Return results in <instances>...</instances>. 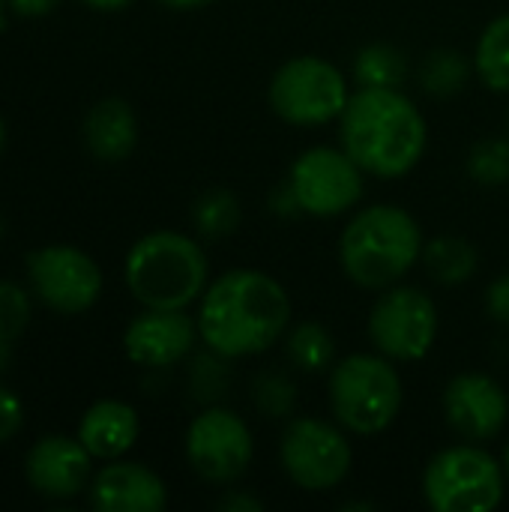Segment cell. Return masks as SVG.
<instances>
[{"instance_id":"e575fe53","label":"cell","mask_w":509,"mask_h":512,"mask_svg":"<svg viewBox=\"0 0 509 512\" xmlns=\"http://www.w3.org/2000/svg\"><path fill=\"white\" fill-rule=\"evenodd\" d=\"M3 144H6V126H3V120H0V150H3Z\"/></svg>"},{"instance_id":"277c9868","label":"cell","mask_w":509,"mask_h":512,"mask_svg":"<svg viewBox=\"0 0 509 512\" xmlns=\"http://www.w3.org/2000/svg\"><path fill=\"white\" fill-rule=\"evenodd\" d=\"M126 288L144 309H189L210 279L204 249L180 231L144 234L123 264Z\"/></svg>"},{"instance_id":"ac0fdd59","label":"cell","mask_w":509,"mask_h":512,"mask_svg":"<svg viewBox=\"0 0 509 512\" xmlns=\"http://www.w3.org/2000/svg\"><path fill=\"white\" fill-rule=\"evenodd\" d=\"M84 141L102 162L126 159L138 144V120L132 105L120 96L99 99L84 117Z\"/></svg>"},{"instance_id":"ffe728a7","label":"cell","mask_w":509,"mask_h":512,"mask_svg":"<svg viewBox=\"0 0 509 512\" xmlns=\"http://www.w3.org/2000/svg\"><path fill=\"white\" fill-rule=\"evenodd\" d=\"M474 75L495 93H509V15L492 18L474 48Z\"/></svg>"},{"instance_id":"30bf717a","label":"cell","mask_w":509,"mask_h":512,"mask_svg":"<svg viewBox=\"0 0 509 512\" xmlns=\"http://www.w3.org/2000/svg\"><path fill=\"white\" fill-rule=\"evenodd\" d=\"M279 462L285 477L303 492H330L345 483L354 453L339 423L297 417L282 432Z\"/></svg>"},{"instance_id":"7a4b0ae2","label":"cell","mask_w":509,"mask_h":512,"mask_svg":"<svg viewBox=\"0 0 509 512\" xmlns=\"http://www.w3.org/2000/svg\"><path fill=\"white\" fill-rule=\"evenodd\" d=\"M339 138L366 174L396 180L423 159L429 126L402 87H360L339 117Z\"/></svg>"},{"instance_id":"d590c367","label":"cell","mask_w":509,"mask_h":512,"mask_svg":"<svg viewBox=\"0 0 509 512\" xmlns=\"http://www.w3.org/2000/svg\"><path fill=\"white\" fill-rule=\"evenodd\" d=\"M3 12H6V0H0V27H3Z\"/></svg>"},{"instance_id":"5bb4252c","label":"cell","mask_w":509,"mask_h":512,"mask_svg":"<svg viewBox=\"0 0 509 512\" xmlns=\"http://www.w3.org/2000/svg\"><path fill=\"white\" fill-rule=\"evenodd\" d=\"M198 336V321L186 309H144L123 333V351L132 363L165 369L180 363Z\"/></svg>"},{"instance_id":"8d00e7d4","label":"cell","mask_w":509,"mask_h":512,"mask_svg":"<svg viewBox=\"0 0 509 512\" xmlns=\"http://www.w3.org/2000/svg\"><path fill=\"white\" fill-rule=\"evenodd\" d=\"M0 237H3V222H0Z\"/></svg>"},{"instance_id":"83f0119b","label":"cell","mask_w":509,"mask_h":512,"mask_svg":"<svg viewBox=\"0 0 509 512\" xmlns=\"http://www.w3.org/2000/svg\"><path fill=\"white\" fill-rule=\"evenodd\" d=\"M24 420V408L18 402V396L6 387H0V444L12 441L21 429Z\"/></svg>"},{"instance_id":"52a82bcc","label":"cell","mask_w":509,"mask_h":512,"mask_svg":"<svg viewBox=\"0 0 509 512\" xmlns=\"http://www.w3.org/2000/svg\"><path fill=\"white\" fill-rule=\"evenodd\" d=\"M267 99L291 126H324L342 117L351 90L336 63L318 54H300L273 72Z\"/></svg>"},{"instance_id":"d4e9b609","label":"cell","mask_w":509,"mask_h":512,"mask_svg":"<svg viewBox=\"0 0 509 512\" xmlns=\"http://www.w3.org/2000/svg\"><path fill=\"white\" fill-rule=\"evenodd\" d=\"M468 177L477 186L509 183V138H483L468 150Z\"/></svg>"},{"instance_id":"ba28073f","label":"cell","mask_w":509,"mask_h":512,"mask_svg":"<svg viewBox=\"0 0 509 512\" xmlns=\"http://www.w3.org/2000/svg\"><path fill=\"white\" fill-rule=\"evenodd\" d=\"M369 339L393 363L426 360L438 339V306L414 285H390L369 312Z\"/></svg>"},{"instance_id":"7c38bea8","label":"cell","mask_w":509,"mask_h":512,"mask_svg":"<svg viewBox=\"0 0 509 512\" xmlns=\"http://www.w3.org/2000/svg\"><path fill=\"white\" fill-rule=\"evenodd\" d=\"M33 294L54 312H87L102 294L99 264L75 246H45L27 255Z\"/></svg>"},{"instance_id":"4fadbf2b","label":"cell","mask_w":509,"mask_h":512,"mask_svg":"<svg viewBox=\"0 0 509 512\" xmlns=\"http://www.w3.org/2000/svg\"><path fill=\"white\" fill-rule=\"evenodd\" d=\"M441 405L447 426L471 444L498 438L509 420L507 390L483 372H462L450 378Z\"/></svg>"},{"instance_id":"f546056e","label":"cell","mask_w":509,"mask_h":512,"mask_svg":"<svg viewBox=\"0 0 509 512\" xmlns=\"http://www.w3.org/2000/svg\"><path fill=\"white\" fill-rule=\"evenodd\" d=\"M216 507L225 512H261L264 510V504H261L255 495H249V492H237V489H231L228 495H222V498L216 501Z\"/></svg>"},{"instance_id":"d6986e66","label":"cell","mask_w":509,"mask_h":512,"mask_svg":"<svg viewBox=\"0 0 509 512\" xmlns=\"http://www.w3.org/2000/svg\"><path fill=\"white\" fill-rule=\"evenodd\" d=\"M420 261L438 285H465L480 270L477 246L456 234H441L435 240H426Z\"/></svg>"},{"instance_id":"9a60e30c","label":"cell","mask_w":509,"mask_h":512,"mask_svg":"<svg viewBox=\"0 0 509 512\" xmlns=\"http://www.w3.org/2000/svg\"><path fill=\"white\" fill-rule=\"evenodd\" d=\"M27 483L54 501H66L90 489L93 480V456L78 438L51 435L30 447L24 462Z\"/></svg>"},{"instance_id":"836d02e7","label":"cell","mask_w":509,"mask_h":512,"mask_svg":"<svg viewBox=\"0 0 509 512\" xmlns=\"http://www.w3.org/2000/svg\"><path fill=\"white\" fill-rule=\"evenodd\" d=\"M501 462H504V471H507V480H509V441H507V447H504V459H501Z\"/></svg>"},{"instance_id":"f1b7e54d","label":"cell","mask_w":509,"mask_h":512,"mask_svg":"<svg viewBox=\"0 0 509 512\" xmlns=\"http://www.w3.org/2000/svg\"><path fill=\"white\" fill-rule=\"evenodd\" d=\"M486 309L495 324L509 327V273H501L486 291Z\"/></svg>"},{"instance_id":"5b68a950","label":"cell","mask_w":509,"mask_h":512,"mask_svg":"<svg viewBox=\"0 0 509 512\" xmlns=\"http://www.w3.org/2000/svg\"><path fill=\"white\" fill-rule=\"evenodd\" d=\"M330 411L336 423L351 435H381L387 432L405 399L402 378L390 357L384 354H348L336 360L327 381Z\"/></svg>"},{"instance_id":"d6a6232c","label":"cell","mask_w":509,"mask_h":512,"mask_svg":"<svg viewBox=\"0 0 509 512\" xmlns=\"http://www.w3.org/2000/svg\"><path fill=\"white\" fill-rule=\"evenodd\" d=\"M156 3H162L168 9H201V6H207L213 0H156Z\"/></svg>"},{"instance_id":"4316f807","label":"cell","mask_w":509,"mask_h":512,"mask_svg":"<svg viewBox=\"0 0 509 512\" xmlns=\"http://www.w3.org/2000/svg\"><path fill=\"white\" fill-rule=\"evenodd\" d=\"M255 402L261 411L282 417L294 408V384L282 375H261L255 384Z\"/></svg>"},{"instance_id":"8992f818","label":"cell","mask_w":509,"mask_h":512,"mask_svg":"<svg viewBox=\"0 0 509 512\" xmlns=\"http://www.w3.org/2000/svg\"><path fill=\"white\" fill-rule=\"evenodd\" d=\"M504 492V462L471 441L438 450L423 471V501L435 512H492Z\"/></svg>"},{"instance_id":"44dd1931","label":"cell","mask_w":509,"mask_h":512,"mask_svg":"<svg viewBox=\"0 0 509 512\" xmlns=\"http://www.w3.org/2000/svg\"><path fill=\"white\" fill-rule=\"evenodd\" d=\"M285 354L300 372H330L336 366V339L318 321H300L285 333Z\"/></svg>"},{"instance_id":"9c48e42d","label":"cell","mask_w":509,"mask_h":512,"mask_svg":"<svg viewBox=\"0 0 509 512\" xmlns=\"http://www.w3.org/2000/svg\"><path fill=\"white\" fill-rule=\"evenodd\" d=\"M366 171L354 162L345 147H309L303 150L288 174V189L297 210L315 219H333L357 207L366 192Z\"/></svg>"},{"instance_id":"cb8c5ba5","label":"cell","mask_w":509,"mask_h":512,"mask_svg":"<svg viewBox=\"0 0 509 512\" xmlns=\"http://www.w3.org/2000/svg\"><path fill=\"white\" fill-rule=\"evenodd\" d=\"M240 219H243V207L231 189H207L192 207L195 231L207 240H219V237L234 234Z\"/></svg>"},{"instance_id":"3957f363","label":"cell","mask_w":509,"mask_h":512,"mask_svg":"<svg viewBox=\"0 0 509 512\" xmlns=\"http://www.w3.org/2000/svg\"><path fill=\"white\" fill-rule=\"evenodd\" d=\"M417 219L396 204L363 207L339 237V264L345 276L366 291H384L402 282L423 255Z\"/></svg>"},{"instance_id":"7402d4cb","label":"cell","mask_w":509,"mask_h":512,"mask_svg":"<svg viewBox=\"0 0 509 512\" xmlns=\"http://www.w3.org/2000/svg\"><path fill=\"white\" fill-rule=\"evenodd\" d=\"M471 75H474V60H468L456 48H435L420 63V75L417 78H420V87L429 96L450 99V96H456V93H462L468 87Z\"/></svg>"},{"instance_id":"603a6c76","label":"cell","mask_w":509,"mask_h":512,"mask_svg":"<svg viewBox=\"0 0 509 512\" xmlns=\"http://www.w3.org/2000/svg\"><path fill=\"white\" fill-rule=\"evenodd\" d=\"M408 78V57L390 42H372L354 57V81L360 87H402Z\"/></svg>"},{"instance_id":"8fae6325","label":"cell","mask_w":509,"mask_h":512,"mask_svg":"<svg viewBox=\"0 0 509 512\" xmlns=\"http://www.w3.org/2000/svg\"><path fill=\"white\" fill-rule=\"evenodd\" d=\"M252 456V432L228 408H207L186 429V462L207 483H237L249 471Z\"/></svg>"},{"instance_id":"6da1fadb","label":"cell","mask_w":509,"mask_h":512,"mask_svg":"<svg viewBox=\"0 0 509 512\" xmlns=\"http://www.w3.org/2000/svg\"><path fill=\"white\" fill-rule=\"evenodd\" d=\"M198 336L222 360L258 357L285 339L291 297L264 270H228L198 300Z\"/></svg>"},{"instance_id":"1f68e13d","label":"cell","mask_w":509,"mask_h":512,"mask_svg":"<svg viewBox=\"0 0 509 512\" xmlns=\"http://www.w3.org/2000/svg\"><path fill=\"white\" fill-rule=\"evenodd\" d=\"M81 3H87L90 9H99V12H120V9H126L132 0H81Z\"/></svg>"},{"instance_id":"4dcf8cb0","label":"cell","mask_w":509,"mask_h":512,"mask_svg":"<svg viewBox=\"0 0 509 512\" xmlns=\"http://www.w3.org/2000/svg\"><path fill=\"white\" fill-rule=\"evenodd\" d=\"M57 3L60 0H6V6L21 18H42L51 9H57Z\"/></svg>"},{"instance_id":"484cf974","label":"cell","mask_w":509,"mask_h":512,"mask_svg":"<svg viewBox=\"0 0 509 512\" xmlns=\"http://www.w3.org/2000/svg\"><path fill=\"white\" fill-rule=\"evenodd\" d=\"M30 321V297L15 282H0V372L9 366L12 342Z\"/></svg>"},{"instance_id":"e0dca14e","label":"cell","mask_w":509,"mask_h":512,"mask_svg":"<svg viewBox=\"0 0 509 512\" xmlns=\"http://www.w3.org/2000/svg\"><path fill=\"white\" fill-rule=\"evenodd\" d=\"M141 423L132 405L117 399H102L87 408V414L78 423V441L87 447L93 459L114 462L123 453H129L138 441Z\"/></svg>"},{"instance_id":"2e32d148","label":"cell","mask_w":509,"mask_h":512,"mask_svg":"<svg viewBox=\"0 0 509 512\" xmlns=\"http://www.w3.org/2000/svg\"><path fill=\"white\" fill-rule=\"evenodd\" d=\"M90 504L99 512H159L168 489L147 465L114 459L90 480Z\"/></svg>"}]
</instances>
